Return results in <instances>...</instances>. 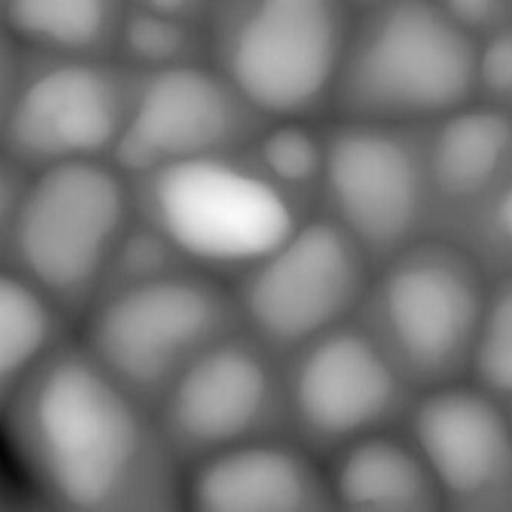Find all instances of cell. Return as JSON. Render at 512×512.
I'll use <instances>...</instances> for the list:
<instances>
[{"label":"cell","instance_id":"cell-1","mask_svg":"<svg viewBox=\"0 0 512 512\" xmlns=\"http://www.w3.org/2000/svg\"><path fill=\"white\" fill-rule=\"evenodd\" d=\"M4 421L46 500L78 512L146 503L150 438L127 393L88 347L63 343L31 376Z\"/></svg>","mask_w":512,"mask_h":512},{"label":"cell","instance_id":"cell-2","mask_svg":"<svg viewBox=\"0 0 512 512\" xmlns=\"http://www.w3.org/2000/svg\"><path fill=\"white\" fill-rule=\"evenodd\" d=\"M477 40L435 0L355 13L332 92L343 120L427 126L476 100Z\"/></svg>","mask_w":512,"mask_h":512},{"label":"cell","instance_id":"cell-3","mask_svg":"<svg viewBox=\"0 0 512 512\" xmlns=\"http://www.w3.org/2000/svg\"><path fill=\"white\" fill-rule=\"evenodd\" d=\"M347 0H213L208 60L271 120L331 114L354 23Z\"/></svg>","mask_w":512,"mask_h":512},{"label":"cell","instance_id":"cell-4","mask_svg":"<svg viewBox=\"0 0 512 512\" xmlns=\"http://www.w3.org/2000/svg\"><path fill=\"white\" fill-rule=\"evenodd\" d=\"M112 159H75L30 172L5 257L66 315L91 297L124 233L133 190Z\"/></svg>","mask_w":512,"mask_h":512},{"label":"cell","instance_id":"cell-5","mask_svg":"<svg viewBox=\"0 0 512 512\" xmlns=\"http://www.w3.org/2000/svg\"><path fill=\"white\" fill-rule=\"evenodd\" d=\"M135 179L133 198L176 248L211 263L266 259L294 233L295 196L247 149L158 167Z\"/></svg>","mask_w":512,"mask_h":512},{"label":"cell","instance_id":"cell-6","mask_svg":"<svg viewBox=\"0 0 512 512\" xmlns=\"http://www.w3.org/2000/svg\"><path fill=\"white\" fill-rule=\"evenodd\" d=\"M33 54L19 65L0 150L28 172L75 159H111L129 114L135 71L115 57Z\"/></svg>","mask_w":512,"mask_h":512},{"label":"cell","instance_id":"cell-7","mask_svg":"<svg viewBox=\"0 0 512 512\" xmlns=\"http://www.w3.org/2000/svg\"><path fill=\"white\" fill-rule=\"evenodd\" d=\"M273 121L210 62L135 71L129 114L111 159L132 178L188 159L242 152Z\"/></svg>","mask_w":512,"mask_h":512},{"label":"cell","instance_id":"cell-8","mask_svg":"<svg viewBox=\"0 0 512 512\" xmlns=\"http://www.w3.org/2000/svg\"><path fill=\"white\" fill-rule=\"evenodd\" d=\"M427 127L343 118L323 126L320 184L350 233L383 245L415 224L431 187Z\"/></svg>","mask_w":512,"mask_h":512},{"label":"cell","instance_id":"cell-9","mask_svg":"<svg viewBox=\"0 0 512 512\" xmlns=\"http://www.w3.org/2000/svg\"><path fill=\"white\" fill-rule=\"evenodd\" d=\"M219 317L214 295L198 283L141 280L98 308L86 347L124 386H153L204 344Z\"/></svg>","mask_w":512,"mask_h":512},{"label":"cell","instance_id":"cell-10","mask_svg":"<svg viewBox=\"0 0 512 512\" xmlns=\"http://www.w3.org/2000/svg\"><path fill=\"white\" fill-rule=\"evenodd\" d=\"M360 285L354 248L335 222L315 221L263 259L248 288L257 328L280 343L314 337L352 305Z\"/></svg>","mask_w":512,"mask_h":512},{"label":"cell","instance_id":"cell-11","mask_svg":"<svg viewBox=\"0 0 512 512\" xmlns=\"http://www.w3.org/2000/svg\"><path fill=\"white\" fill-rule=\"evenodd\" d=\"M395 378L363 335L338 332L309 352L295 376L300 418L323 438H343L378 421L392 406Z\"/></svg>","mask_w":512,"mask_h":512},{"label":"cell","instance_id":"cell-12","mask_svg":"<svg viewBox=\"0 0 512 512\" xmlns=\"http://www.w3.org/2000/svg\"><path fill=\"white\" fill-rule=\"evenodd\" d=\"M271 376L262 358L239 344L208 349L188 364L173 389L172 427L185 441L227 445L265 415Z\"/></svg>","mask_w":512,"mask_h":512},{"label":"cell","instance_id":"cell-13","mask_svg":"<svg viewBox=\"0 0 512 512\" xmlns=\"http://www.w3.org/2000/svg\"><path fill=\"white\" fill-rule=\"evenodd\" d=\"M415 435L442 485L457 496L487 490L511 465V436L502 416L487 399L465 390L424 399Z\"/></svg>","mask_w":512,"mask_h":512},{"label":"cell","instance_id":"cell-14","mask_svg":"<svg viewBox=\"0 0 512 512\" xmlns=\"http://www.w3.org/2000/svg\"><path fill=\"white\" fill-rule=\"evenodd\" d=\"M384 305L402 352L421 367L445 363L464 343L476 318L471 286L435 260H415L393 271Z\"/></svg>","mask_w":512,"mask_h":512},{"label":"cell","instance_id":"cell-15","mask_svg":"<svg viewBox=\"0 0 512 512\" xmlns=\"http://www.w3.org/2000/svg\"><path fill=\"white\" fill-rule=\"evenodd\" d=\"M192 502L205 512H299L320 503L314 476L299 456L274 445L219 453L201 468Z\"/></svg>","mask_w":512,"mask_h":512},{"label":"cell","instance_id":"cell-16","mask_svg":"<svg viewBox=\"0 0 512 512\" xmlns=\"http://www.w3.org/2000/svg\"><path fill=\"white\" fill-rule=\"evenodd\" d=\"M427 164L442 195L485 192L512 169V109L474 100L428 124Z\"/></svg>","mask_w":512,"mask_h":512},{"label":"cell","instance_id":"cell-17","mask_svg":"<svg viewBox=\"0 0 512 512\" xmlns=\"http://www.w3.org/2000/svg\"><path fill=\"white\" fill-rule=\"evenodd\" d=\"M129 0H0V26L28 52L115 57Z\"/></svg>","mask_w":512,"mask_h":512},{"label":"cell","instance_id":"cell-18","mask_svg":"<svg viewBox=\"0 0 512 512\" xmlns=\"http://www.w3.org/2000/svg\"><path fill=\"white\" fill-rule=\"evenodd\" d=\"M66 317L37 283L0 259V419L65 343Z\"/></svg>","mask_w":512,"mask_h":512},{"label":"cell","instance_id":"cell-19","mask_svg":"<svg viewBox=\"0 0 512 512\" xmlns=\"http://www.w3.org/2000/svg\"><path fill=\"white\" fill-rule=\"evenodd\" d=\"M335 490L352 511H419L428 503L421 468L389 439H367L350 448L338 467Z\"/></svg>","mask_w":512,"mask_h":512},{"label":"cell","instance_id":"cell-20","mask_svg":"<svg viewBox=\"0 0 512 512\" xmlns=\"http://www.w3.org/2000/svg\"><path fill=\"white\" fill-rule=\"evenodd\" d=\"M115 59L140 72L210 62L205 26L129 5Z\"/></svg>","mask_w":512,"mask_h":512},{"label":"cell","instance_id":"cell-21","mask_svg":"<svg viewBox=\"0 0 512 512\" xmlns=\"http://www.w3.org/2000/svg\"><path fill=\"white\" fill-rule=\"evenodd\" d=\"M247 152L269 178L297 198L321 182L325 169L323 127L308 120H276Z\"/></svg>","mask_w":512,"mask_h":512},{"label":"cell","instance_id":"cell-22","mask_svg":"<svg viewBox=\"0 0 512 512\" xmlns=\"http://www.w3.org/2000/svg\"><path fill=\"white\" fill-rule=\"evenodd\" d=\"M476 100L512 109V22L477 42Z\"/></svg>","mask_w":512,"mask_h":512},{"label":"cell","instance_id":"cell-23","mask_svg":"<svg viewBox=\"0 0 512 512\" xmlns=\"http://www.w3.org/2000/svg\"><path fill=\"white\" fill-rule=\"evenodd\" d=\"M477 370L494 389L512 392V289L491 309L477 350Z\"/></svg>","mask_w":512,"mask_h":512},{"label":"cell","instance_id":"cell-24","mask_svg":"<svg viewBox=\"0 0 512 512\" xmlns=\"http://www.w3.org/2000/svg\"><path fill=\"white\" fill-rule=\"evenodd\" d=\"M459 28L479 42L512 22V0H435Z\"/></svg>","mask_w":512,"mask_h":512},{"label":"cell","instance_id":"cell-25","mask_svg":"<svg viewBox=\"0 0 512 512\" xmlns=\"http://www.w3.org/2000/svg\"><path fill=\"white\" fill-rule=\"evenodd\" d=\"M30 172L0 150V256H4L11 225ZM2 259V257H0Z\"/></svg>","mask_w":512,"mask_h":512},{"label":"cell","instance_id":"cell-26","mask_svg":"<svg viewBox=\"0 0 512 512\" xmlns=\"http://www.w3.org/2000/svg\"><path fill=\"white\" fill-rule=\"evenodd\" d=\"M213 0H129L132 7L143 8L153 13L167 14L188 22L202 23L210 11Z\"/></svg>","mask_w":512,"mask_h":512},{"label":"cell","instance_id":"cell-27","mask_svg":"<svg viewBox=\"0 0 512 512\" xmlns=\"http://www.w3.org/2000/svg\"><path fill=\"white\" fill-rule=\"evenodd\" d=\"M14 43L5 34L0 26V126L4 120L5 109H7L8 98L13 89L14 78L17 74V60L14 57Z\"/></svg>","mask_w":512,"mask_h":512},{"label":"cell","instance_id":"cell-28","mask_svg":"<svg viewBox=\"0 0 512 512\" xmlns=\"http://www.w3.org/2000/svg\"><path fill=\"white\" fill-rule=\"evenodd\" d=\"M494 216L500 230L512 240V178L500 190Z\"/></svg>","mask_w":512,"mask_h":512},{"label":"cell","instance_id":"cell-29","mask_svg":"<svg viewBox=\"0 0 512 512\" xmlns=\"http://www.w3.org/2000/svg\"><path fill=\"white\" fill-rule=\"evenodd\" d=\"M349 2L350 7L355 13H360V11L367 10V8L375 7V5L383 4L386 0H347Z\"/></svg>","mask_w":512,"mask_h":512}]
</instances>
